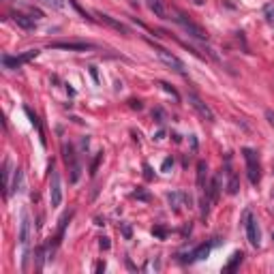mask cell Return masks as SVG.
Masks as SVG:
<instances>
[{
  "label": "cell",
  "mask_w": 274,
  "mask_h": 274,
  "mask_svg": "<svg viewBox=\"0 0 274 274\" xmlns=\"http://www.w3.org/2000/svg\"><path fill=\"white\" fill-rule=\"evenodd\" d=\"M242 257H244V255H242V253H240V251H236V253L232 255V259H229V264H227V266H225V268H223V270H225V272H234V270H236V268H238L240 264H242Z\"/></svg>",
  "instance_id": "cell-17"
},
{
  "label": "cell",
  "mask_w": 274,
  "mask_h": 274,
  "mask_svg": "<svg viewBox=\"0 0 274 274\" xmlns=\"http://www.w3.org/2000/svg\"><path fill=\"white\" fill-rule=\"evenodd\" d=\"M272 238H274V232H272Z\"/></svg>",
  "instance_id": "cell-32"
},
{
  "label": "cell",
  "mask_w": 274,
  "mask_h": 274,
  "mask_svg": "<svg viewBox=\"0 0 274 274\" xmlns=\"http://www.w3.org/2000/svg\"><path fill=\"white\" fill-rule=\"evenodd\" d=\"M41 2H45L52 9H62V0H41Z\"/></svg>",
  "instance_id": "cell-22"
},
{
  "label": "cell",
  "mask_w": 274,
  "mask_h": 274,
  "mask_svg": "<svg viewBox=\"0 0 274 274\" xmlns=\"http://www.w3.org/2000/svg\"><path fill=\"white\" fill-rule=\"evenodd\" d=\"M50 203L52 208H58L62 201V184H60V174H58L56 169H54V163L50 165Z\"/></svg>",
  "instance_id": "cell-4"
},
{
  "label": "cell",
  "mask_w": 274,
  "mask_h": 274,
  "mask_svg": "<svg viewBox=\"0 0 274 274\" xmlns=\"http://www.w3.org/2000/svg\"><path fill=\"white\" fill-rule=\"evenodd\" d=\"M96 15H99L101 24H105V26H110V28L118 30V32H120V35H131V30H128V26H125L120 19L111 18V15H107V13H96Z\"/></svg>",
  "instance_id": "cell-9"
},
{
  "label": "cell",
  "mask_w": 274,
  "mask_h": 274,
  "mask_svg": "<svg viewBox=\"0 0 274 274\" xmlns=\"http://www.w3.org/2000/svg\"><path fill=\"white\" fill-rule=\"evenodd\" d=\"M244 219H246V238H249V242L251 246H259L261 244V234H259V225H257L255 221V217L251 212H246L244 214Z\"/></svg>",
  "instance_id": "cell-8"
},
{
  "label": "cell",
  "mask_w": 274,
  "mask_h": 274,
  "mask_svg": "<svg viewBox=\"0 0 274 274\" xmlns=\"http://www.w3.org/2000/svg\"><path fill=\"white\" fill-rule=\"evenodd\" d=\"M244 154V161H246V176H249V182L253 186L259 184L261 180V165H259V157L253 148H244L242 150Z\"/></svg>",
  "instance_id": "cell-2"
},
{
  "label": "cell",
  "mask_w": 274,
  "mask_h": 274,
  "mask_svg": "<svg viewBox=\"0 0 274 274\" xmlns=\"http://www.w3.org/2000/svg\"><path fill=\"white\" fill-rule=\"evenodd\" d=\"M133 197H135V200H142V201H148V200H150L148 193H146V191H139V189L133 193Z\"/></svg>",
  "instance_id": "cell-23"
},
{
  "label": "cell",
  "mask_w": 274,
  "mask_h": 274,
  "mask_svg": "<svg viewBox=\"0 0 274 274\" xmlns=\"http://www.w3.org/2000/svg\"><path fill=\"white\" fill-rule=\"evenodd\" d=\"M9 176H11V159H4V189H11V184H9Z\"/></svg>",
  "instance_id": "cell-20"
},
{
  "label": "cell",
  "mask_w": 274,
  "mask_h": 274,
  "mask_svg": "<svg viewBox=\"0 0 274 274\" xmlns=\"http://www.w3.org/2000/svg\"><path fill=\"white\" fill-rule=\"evenodd\" d=\"M13 18V21L19 26V28H24V30H35V18H28V15H24V13H13L11 15Z\"/></svg>",
  "instance_id": "cell-11"
},
{
  "label": "cell",
  "mask_w": 274,
  "mask_h": 274,
  "mask_svg": "<svg viewBox=\"0 0 274 274\" xmlns=\"http://www.w3.org/2000/svg\"><path fill=\"white\" fill-rule=\"evenodd\" d=\"M99 246H101V249H103V251H107V249H110V238H105V236H103V238H99Z\"/></svg>",
  "instance_id": "cell-28"
},
{
  "label": "cell",
  "mask_w": 274,
  "mask_h": 274,
  "mask_svg": "<svg viewBox=\"0 0 274 274\" xmlns=\"http://www.w3.org/2000/svg\"><path fill=\"white\" fill-rule=\"evenodd\" d=\"M210 255V244H200L195 251L189 255V261H200V259H206Z\"/></svg>",
  "instance_id": "cell-15"
},
{
  "label": "cell",
  "mask_w": 274,
  "mask_h": 274,
  "mask_svg": "<svg viewBox=\"0 0 274 274\" xmlns=\"http://www.w3.org/2000/svg\"><path fill=\"white\" fill-rule=\"evenodd\" d=\"M227 193L229 195H236L238 193V189H240V182H238V176L232 171V167H229V157H227Z\"/></svg>",
  "instance_id": "cell-12"
},
{
  "label": "cell",
  "mask_w": 274,
  "mask_h": 274,
  "mask_svg": "<svg viewBox=\"0 0 274 274\" xmlns=\"http://www.w3.org/2000/svg\"><path fill=\"white\" fill-rule=\"evenodd\" d=\"M144 178L146 180H152V167L148 163H144Z\"/></svg>",
  "instance_id": "cell-27"
},
{
  "label": "cell",
  "mask_w": 274,
  "mask_h": 274,
  "mask_svg": "<svg viewBox=\"0 0 274 274\" xmlns=\"http://www.w3.org/2000/svg\"><path fill=\"white\" fill-rule=\"evenodd\" d=\"M21 186H24V171H21V169H15V184H13V191H15V193H18V191H24Z\"/></svg>",
  "instance_id": "cell-19"
},
{
  "label": "cell",
  "mask_w": 274,
  "mask_h": 274,
  "mask_svg": "<svg viewBox=\"0 0 274 274\" xmlns=\"http://www.w3.org/2000/svg\"><path fill=\"white\" fill-rule=\"evenodd\" d=\"M50 50L86 52V50H94V43H88V41H54V43H50Z\"/></svg>",
  "instance_id": "cell-6"
},
{
  "label": "cell",
  "mask_w": 274,
  "mask_h": 274,
  "mask_svg": "<svg viewBox=\"0 0 274 274\" xmlns=\"http://www.w3.org/2000/svg\"><path fill=\"white\" fill-rule=\"evenodd\" d=\"M152 236H157V238L163 240L165 236H167V229H165V227H154V229H152Z\"/></svg>",
  "instance_id": "cell-25"
},
{
  "label": "cell",
  "mask_w": 274,
  "mask_h": 274,
  "mask_svg": "<svg viewBox=\"0 0 274 274\" xmlns=\"http://www.w3.org/2000/svg\"><path fill=\"white\" fill-rule=\"evenodd\" d=\"M206 178H208V165L203 163V161H200V163H197V186H200L201 193L208 189V186H206Z\"/></svg>",
  "instance_id": "cell-13"
},
{
  "label": "cell",
  "mask_w": 274,
  "mask_h": 274,
  "mask_svg": "<svg viewBox=\"0 0 274 274\" xmlns=\"http://www.w3.org/2000/svg\"><path fill=\"white\" fill-rule=\"evenodd\" d=\"M261 13H264V18H266L268 24L274 26V2H266L264 9H261Z\"/></svg>",
  "instance_id": "cell-18"
},
{
  "label": "cell",
  "mask_w": 274,
  "mask_h": 274,
  "mask_svg": "<svg viewBox=\"0 0 274 274\" xmlns=\"http://www.w3.org/2000/svg\"><path fill=\"white\" fill-rule=\"evenodd\" d=\"M189 103H191V107H193V110H195L197 114H200V116L203 118V120H206V122H210V125H212V122H214V111L210 110V105H206V103H203V101H201V99H200V96H197L195 92H189Z\"/></svg>",
  "instance_id": "cell-7"
},
{
  "label": "cell",
  "mask_w": 274,
  "mask_h": 274,
  "mask_svg": "<svg viewBox=\"0 0 274 274\" xmlns=\"http://www.w3.org/2000/svg\"><path fill=\"white\" fill-rule=\"evenodd\" d=\"M171 15H174L171 19H174L176 24H178L180 28L191 37V39H197V41H208V39H210V35H208V32L203 30L200 24H195V21H193V19L189 18V15L184 13V11H180V9H171Z\"/></svg>",
  "instance_id": "cell-1"
},
{
  "label": "cell",
  "mask_w": 274,
  "mask_h": 274,
  "mask_svg": "<svg viewBox=\"0 0 274 274\" xmlns=\"http://www.w3.org/2000/svg\"><path fill=\"white\" fill-rule=\"evenodd\" d=\"M171 167H174V159L167 157V159L163 161V165H161V171H169Z\"/></svg>",
  "instance_id": "cell-24"
},
{
  "label": "cell",
  "mask_w": 274,
  "mask_h": 274,
  "mask_svg": "<svg viewBox=\"0 0 274 274\" xmlns=\"http://www.w3.org/2000/svg\"><path fill=\"white\" fill-rule=\"evenodd\" d=\"M26 114H28V118H30V122H32V127H37V128H39V118H37L35 114H32V111L28 110V107H26Z\"/></svg>",
  "instance_id": "cell-26"
},
{
  "label": "cell",
  "mask_w": 274,
  "mask_h": 274,
  "mask_svg": "<svg viewBox=\"0 0 274 274\" xmlns=\"http://www.w3.org/2000/svg\"><path fill=\"white\" fill-rule=\"evenodd\" d=\"M146 2H148V9L152 11L157 18H165V15H167V9H165L163 0H146Z\"/></svg>",
  "instance_id": "cell-14"
},
{
  "label": "cell",
  "mask_w": 274,
  "mask_h": 274,
  "mask_svg": "<svg viewBox=\"0 0 274 274\" xmlns=\"http://www.w3.org/2000/svg\"><path fill=\"white\" fill-rule=\"evenodd\" d=\"M159 86H161V88H163V90H165V92H169V94H171V96H174V99H176V101H178V99H180V94H178V92H176V90H174V88H171V86H169V84H165V82H161Z\"/></svg>",
  "instance_id": "cell-21"
},
{
  "label": "cell",
  "mask_w": 274,
  "mask_h": 274,
  "mask_svg": "<svg viewBox=\"0 0 274 274\" xmlns=\"http://www.w3.org/2000/svg\"><path fill=\"white\" fill-rule=\"evenodd\" d=\"M122 234H125L127 240H131V227H128V225H122Z\"/></svg>",
  "instance_id": "cell-29"
},
{
  "label": "cell",
  "mask_w": 274,
  "mask_h": 274,
  "mask_svg": "<svg viewBox=\"0 0 274 274\" xmlns=\"http://www.w3.org/2000/svg\"><path fill=\"white\" fill-rule=\"evenodd\" d=\"M37 56H39V50H28V52L19 54V56H9V54H4V56H2V64L7 69H19L21 64L35 60Z\"/></svg>",
  "instance_id": "cell-5"
},
{
  "label": "cell",
  "mask_w": 274,
  "mask_h": 274,
  "mask_svg": "<svg viewBox=\"0 0 274 274\" xmlns=\"http://www.w3.org/2000/svg\"><path fill=\"white\" fill-rule=\"evenodd\" d=\"M128 103H131V107H133V110H142V101H128Z\"/></svg>",
  "instance_id": "cell-30"
},
{
  "label": "cell",
  "mask_w": 274,
  "mask_h": 274,
  "mask_svg": "<svg viewBox=\"0 0 274 274\" xmlns=\"http://www.w3.org/2000/svg\"><path fill=\"white\" fill-rule=\"evenodd\" d=\"M152 47H154V52H157V56H159V60L165 64V67H169L174 73H178V75H186V67H184V62L180 60L176 54H171L169 50H165V47H161V45H154L152 43Z\"/></svg>",
  "instance_id": "cell-3"
},
{
  "label": "cell",
  "mask_w": 274,
  "mask_h": 274,
  "mask_svg": "<svg viewBox=\"0 0 274 274\" xmlns=\"http://www.w3.org/2000/svg\"><path fill=\"white\" fill-rule=\"evenodd\" d=\"M28 242H30V217L28 214H21V229H19V244L24 246H28Z\"/></svg>",
  "instance_id": "cell-10"
},
{
  "label": "cell",
  "mask_w": 274,
  "mask_h": 274,
  "mask_svg": "<svg viewBox=\"0 0 274 274\" xmlns=\"http://www.w3.org/2000/svg\"><path fill=\"white\" fill-rule=\"evenodd\" d=\"M266 116H268V122L274 127V114H272V111H266Z\"/></svg>",
  "instance_id": "cell-31"
},
{
  "label": "cell",
  "mask_w": 274,
  "mask_h": 274,
  "mask_svg": "<svg viewBox=\"0 0 274 274\" xmlns=\"http://www.w3.org/2000/svg\"><path fill=\"white\" fill-rule=\"evenodd\" d=\"M186 197V193H180V191H174V193H167V201L174 210H180L182 206V200Z\"/></svg>",
  "instance_id": "cell-16"
}]
</instances>
